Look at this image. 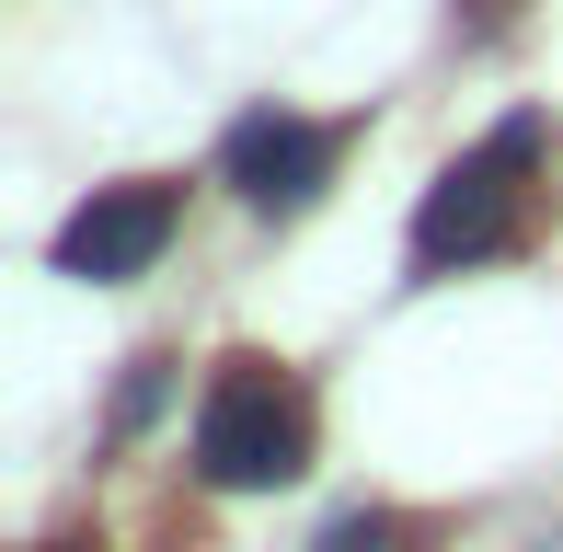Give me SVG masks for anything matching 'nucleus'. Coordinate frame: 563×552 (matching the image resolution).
<instances>
[{
	"label": "nucleus",
	"instance_id": "423d86ee",
	"mask_svg": "<svg viewBox=\"0 0 563 552\" xmlns=\"http://www.w3.org/2000/svg\"><path fill=\"white\" fill-rule=\"evenodd\" d=\"M162 368H173V357H139V368H126V391H115V426H150V415H162Z\"/></svg>",
	"mask_w": 563,
	"mask_h": 552
},
{
	"label": "nucleus",
	"instance_id": "7ed1b4c3",
	"mask_svg": "<svg viewBox=\"0 0 563 552\" xmlns=\"http://www.w3.org/2000/svg\"><path fill=\"white\" fill-rule=\"evenodd\" d=\"M162 242H173V185L162 173H126V185H92L81 208L58 219V276L115 288V276H139Z\"/></svg>",
	"mask_w": 563,
	"mask_h": 552
},
{
	"label": "nucleus",
	"instance_id": "20e7f679",
	"mask_svg": "<svg viewBox=\"0 0 563 552\" xmlns=\"http://www.w3.org/2000/svg\"><path fill=\"white\" fill-rule=\"evenodd\" d=\"M219 173H230V196L242 208H311L322 185H334V128H311V115H242V128L219 139Z\"/></svg>",
	"mask_w": 563,
	"mask_h": 552
},
{
	"label": "nucleus",
	"instance_id": "39448f33",
	"mask_svg": "<svg viewBox=\"0 0 563 552\" xmlns=\"http://www.w3.org/2000/svg\"><path fill=\"white\" fill-rule=\"evenodd\" d=\"M311 552H415V518H391V507H345Z\"/></svg>",
	"mask_w": 563,
	"mask_h": 552
},
{
	"label": "nucleus",
	"instance_id": "0eeeda50",
	"mask_svg": "<svg viewBox=\"0 0 563 552\" xmlns=\"http://www.w3.org/2000/svg\"><path fill=\"white\" fill-rule=\"evenodd\" d=\"M518 23V0H472V35H506Z\"/></svg>",
	"mask_w": 563,
	"mask_h": 552
},
{
	"label": "nucleus",
	"instance_id": "f257e3e1",
	"mask_svg": "<svg viewBox=\"0 0 563 552\" xmlns=\"http://www.w3.org/2000/svg\"><path fill=\"white\" fill-rule=\"evenodd\" d=\"M196 472L219 495H265L311 472V391L276 357H219L208 404H196Z\"/></svg>",
	"mask_w": 563,
	"mask_h": 552
},
{
	"label": "nucleus",
	"instance_id": "f03ea898",
	"mask_svg": "<svg viewBox=\"0 0 563 552\" xmlns=\"http://www.w3.org/2000/svg\"><path fill=\"white\" fill-rule=\"evenodd\" d=\"M541 139H552L541 115H506L472 162H449L438 185H426V208H415V265H426V276L483 265V254H506V242H518V173L541 162Z\"/></svg>",
	"mask_w": 563,
	"mask_h": 552
},
{
	"label": "nucleus",
	"instance_id": "6e6552de",
	"mask_svg": "<svg viewBox=\"0 0 563 552\" xmlns=\"http://www.w3.org/2000/svg\"><path fill=\"white\" fill-rule=\"evenodd\" d=\"M46 552H104V541H81V530H69V541H46Z\"/></svg>",
	"mask_w": 563,
	"mask_h": 552
}]
</instances>
